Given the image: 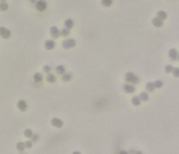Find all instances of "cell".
Returning a JSON list of instances; mask_svg holds the SVG:
<instances>
[{"mask_svg": "<svg viewBox=\"0 0 179 154\" xmlns=\"http://www.w3.org/2000/svg\"><path fill=\"white\" fill-rule=\"evenodd\" d=\"M10 35H12V32L8 28H6V27H0V36L2 38H8Z\"/></svg>", "mask_w": 179, "mask_h": 154, "instance_id": "obj_3", "label": "cell"}, {"mask_svg": "<svg viewBox=\"0 0 179 154\" xmlns=\"http://www.w3.org/2000/svg\"><path fill=\"white\" fill-rule=\"evenodd\" d=\"M169 58L171 60H178V53H177V50L176 49H171L169 51Z\"/></svg>", "mask_w": 179, "mask_h": 154, "instance_id": "obj_10", "label": "cell"}, {"mask_svg": "<svg viewBox=\"0 0 179 154\" xmlns=\"http://www.w3.org/2000/svg\"><path fill=\"white\" fill-rule=\"evenodd\" d=\"M65 27H66V30H71L74 27V21L73 19H70V18H68V19H66L65 21Z\"/></svg>", "mask_w": 179, "mask_h": 154, "instance_id": "obj_9", "label": "cell"}, {"mask_svg": "<svg viewBox=\"0 0 179 154\" xmlns=\"http://www.w3.org/2000/svg\"><path fill=\"white\" fill-rule=\"evenodd\" d=\"M51 124H52L53 127L56 128H61L62 126H64V122H62L61 119L59 118H52V120H51Z\"/></svg>", "mask_w": 179, "mask_h": 154, "instance_id": "obj_4", "label": "cell"}, {"mask_svg": "<svg viewBox=\"0 0 179 154\" xmlns=\"http://www.w3.org/2000/svg\"><path fill=\"white\" fill-rule=\"evenodd\" d=\"M33 79H34V82H36V83H40V82L43 79V76H42L41 73H36V74H34V76H33Z\"/></svg>", "mask_w": 179, "mask_h": 154, "instance_id": "obj_13", "label": "cell"}, {"mask_svg": "<svg viewBox=\"0 0 179 154\" xmlns=\"http://www.w3.org/2000/svg\"><path fill=\"white\" fill-rule=\"evenodd\" d=\"M172 73H173V76H175V77H178L179 76V69L178 68H173L172 69Z\"/></svg>", "mask_w": 179, "mask_h": 154, "instance_id": "obj_28", "label": "cell"}, {"mask_svg": "<svg viewBox=\"0 0 179 154\" xmlns=\"http://www.w3.org/2000/svg\"><path fill=\"white\" fill-rule=\"evenodd\" d=\"M146 90L149 91V92H153L154 90H155V86H154V83H147L146 84Z\"/></svg>", "mask_w": 179, "mask_h": 154, "instance_id": "obj_18", "label": "cell"}, {"mask_svg": "<svg viewBox=\"0 0 179 154\" xmlns=\"http://www.w3.org/2000/svg\"><path fill=\"white\" fill-rule=\"evenodd\" d=\"M156 18H159L160 21L163 22L165 18H167V13L163 12V10H160V12H158V17Z\"/></svg>", "mask_w": 179, "mask_h": 154, "instance_id": "obj_12", "label": "cell"}, {"mask_svg": "<svg viewBox=\"0 0 179 154\" xmlns=\"http://www.w3.org/2000/svg\"><path fill=\"white\" fill-rule=\"evenodd\" d=\"M25 144V148H31L32 147V142L31 141H27L26 143H24Z\"/></svg>", "mask_w": 179, "mask_h": 154, "instance_id": "obj_30", "label": "cell"}, {"mask_svg": "<svg viewBox=\"0 0 179 154\" xmlns=\"http://www.w3.org/2000/svg\"><path fill=\"white\" fill-rule=\"evenodd\" d=\"M132 103L134 104V105H139V104H141V100H139L138 96H134V98L132 99Z\"/></svg>", "mask_w": 179, "mask_h": 154, "instance_id": "obj_22", "label": "cell"}, {"mask_svg": "<svg viewBox=\"0 0 179 154\" xmlns=\"http://www.w3.org/2000/svg\"><path fill=\"white\" fill-rule=\"evenodd\" d=\"M56 73L59 75H64L65 74V67L64 66H58L56 68Z\"/></svg>", "mask_w": 179, "mask_h": 154, "instance_id": "obj_19", "label": "cell"}, {"mask_svg": "<svg viewBox=\"0 0 179 154\" xmlns=\"http://www.w3.org/2000/svg\"><path fill=\"white\" fill-rule=\"evenodd\" d=\"M152 23H153V25H154L155 27H161L162 25H163V22L160 21L159 18H153V19H152Z\"/></svg>", "mask_w": 179, "mask_h": 154, "instance_id": "obj_14", "label": "cell"}, {"mask_svg": "<svg viewBox=\"0 0 179 154\" xmlns=\"http://www.w3.org/2000/svg\"><path fill=\"white\" fill-rule=\"evenodd\" d=\"M119 154H128V152H126V151H120V152H119Z\"/></svg>", "mask_w": 179, "mask_h": 154, "instance_id": "obj_32", "label": "cell"}, {"mask_svg": "<svg viewBox=\"0 0 179 154\" xmlns=\"http://www.w3.org/2000/svg\"><path fill=\"white\" fill-rule=\"evenodd\" d=\"M47 80L49 83H55L56 82V76L52 74H48L47 75Z\"/></svg>", "mask_w": 179, "mask_h": 154, "instance_id": "obj_16", "label": "cell"}, {"mask_svg": "<svg viewBox=\"0 0 179 154\" xmlns=\"http://www.w3.org/2000/svg\"><path fill=\"white\" fill-rule=\"evenodd\" d=\"M154 86H155V87H158V89H161L162 86H163V83H162L161 80H156L155 83H154Z\"/></svg>", "mask_w": 179, "mask_h": 154, "instance_id": "obj_26", "label": "cell"}, {"mask_svg": "<svg viewBox=\"0 0 179 154\" xmlns=\"http://www.w3.org/2000/svg\"><path fill=\"white\" fill-rule=\"evenodd\" d=\"M134 154H143L142 152H139V151H137V152H134Z\"/></svg>", "mask_w": 179, "mask_h": 154, "instance_id": "obj_33", "label": "cell"}, {"mask_svg": "<svg viewBox=\"0 0 179 154\" xmlns=\"http://www.w3.org/2000/svg\"><path fill=\"white\" fill-rule=\"evenodd\" d=\"M17 108L21 110V111H26V109H27V103L24 100H19L17 102Z\"/></svg>", "mask_w": 179, "mask_h": 154, "instance_id": "obj_6", "label": "cell"}, {"mask_svg": "<svg viewBox=\"0 0 179 154\" xmlns=\"http://www.w3.org/2000/svg\"><path fill=\"white\" fill-rule=\"evenodd\" d=\"M71 77H73V75H71L70 73H68V74H64V75H62V80H64V82H68V80L71 79Z\"/></svg>", "mask_w": 179, "mask_h": 154, "instance_id": "obj_20", "label": "cell"}, {"mask_svg": "<svg viewBox=\"0 0 179 154\" xmlns=\"http://www.w3.org/2000/svg\"><path fill=\"white\" fill-rule=\"evenodd\" d=\"M60 35H62V36H68V35H69V31L66 30V28H64V30L60 31Z\"/></svg>", "mask_w": 179, "mask_h": 154, "instance_id": "obj_25", "label": "cell"}, {"mask_svg": "<svg viewBox=\"0 0 179 154\" xmlns=\"http://www.w3.org/2000/svg\"><path fill=\"white\" fill-rule=\"evenodd\" d=\"M124 90L127 93H134L135 92V86H133L132 84H126V85H124Z\"/></svg>", "mask_w": 179, "mask_h": 154, "instance_id": "obj_11", "label": "cell"}, {"mask_svg": "<svg viewBox=\"0 0 179 154\" xmlns=\"http://www.w3.org/2000/svg\"><path fill=\"white\" fill-rule=\"evenodd\" d=\"M35 7L39 12H43V10L47 9V2H45V1H38Z\"/></svg>", "mask_w": 179, "mask_h": 154, "instance_id": "obj_5", "label": "cell"}, {"mask_svg": "<svg viewBox=\"0 0 179 154\" xmlns=\"http://www.w3.org/2000/svg\"><path fill=\"white\" fill-rule=\"evenodd\" d=\"M73 154H82V153H81V152H74Z\"/></svg>", "mask_w": 179, "mask_h": 154, "instance_id": "obj_34", "label": "cell"}, {"mask_svg": "<svg viewBox=\"0 0 179 154\" xmlns=\"http://www.w3.org/2000/svg\"><path fill=\"white\" fill-rule=\"evenodd\" d=\"M31 138H32V141H31V142H38L39 135H38V134H33V136L31 137Z\"/></svg>", "mask_w": 179, "mask_h": 154, "instance_id": "obj_27", "label": "cell"}, {"mask_svg": "<svg viewBox=\"0 0 179 154\" xmlns=\"http://www.w3.org/2000/svg\"><path fill=\"white\" fill-rule=\"evenodd\" d=\"M44 47H45L47 50H52L53 48L56 47V43H55V41H52V40H47L45 43H44Z\"/></svg>", "mask_w": 179, "mask_h": 154, "instance_id": "obj_7", "label": "cell"}, {"mask_svg": "<svg viewBox=\"0 0 179 154\" xmlns=\"http://www.w3.org/2000/svg\"><path fill=\"white\" fill-rule=\"evenodd\" d=\"M75 45H76V41L74 38H68V40H65L62 42V47L65 49H70V48H74Z\"/></svg>", "mask_w": 179, "mask_h": 154, "instance_id": "obj_2", "label": "cell"}, {"mask_svg": "<svg viewBox=\"0 0 179 154\" xmlns=\"http://www.w3.org/2000/svg\"><path fill=\"white\" fill-rule=\"evenodd\" d=\"M102 5L103 6H106V7H109V6H111L112 5V1L111 0H102Z\"/></svg>", "mask_w": 179, "mask_h": 154, "instance_id": "obj_24", "label": "cell"}, {"mask_svg": "<svg viewBox=\"0 0 179 154\" xmlns=\"http://www.w3.org/2000/svg\"><path fill=\"white\" fill-rule=\"evenodd\" d=\"M7 9H8V3H7L6 1H0V10L5 12Z\"/></svg>", "mask_w": 179, "mask_h": 154, "instance_id": "obj_17", "label": "cell"}, {"mask_svg": "<svg viewBox=\"0 0 179 154\" xmlns=\"http://www.w3.org/2000/svg\"><path fill=\"white\" fill-rule=\"evenodd\" d=\"M126 80L128 83H133V84H137L139 83V78H138L136 75H134L133 73H127L126 76H125Z\"/></svg>", "mask_w": 179, "mask_h": 154, "instance_id": "obj_1", "label": "cell"}, {"mask_svg": "<svg viewBox=\"0 0 179 154\" xmlns=\"http://www.w3.org/2000/svg\"><path fill=\"white\" fill-rule=\"evenodd\" d=\"M24 135L27 137V138H31V137L33 136V133L31 129H25V131H24Z\"/></svg>", "mask_w": 179, "mask_h": 154, "instance_id": "obj_23", "label": "cell"}, {"mask_svg": "<svg viewBox=\"0 0 179 154\" xmlns=\"http://www.w3.org/2000/svg\"><path fill=\"white\" fill-rule=\"evenodd\" d=\"M43 70H44V73H50L51 68L49 67V66H44V67H43Z\"/></svg>", "mask_w": 179, "mask_h": 154, "instance_id": "obj_31", "label": "cell"}, {"mask_svg": "<svg viewBox=\"0 0 179 154\" xmlns=\"http://www.w3.org/2000/svg\"><path fill=\"white\" fill-rule=\"evenodd\" d=\"M50 33H51V35H52V38H58V36H60V31L57 28L56 26H52L50 28Z\"/></svg>", "mask_w": 179, "mask_h": 154, "instance_id": "obj_8", "label": "cell"}, {"mask_svg": "<svg viewBox=\"0 0 179 154\" xmlns=\"http://www.w3.org/2000/svg\"><path fill=\"white\" fill-rule=\"evenodd\" d=\"M138 98H139V100H141V101L146 102V101L149 100V94H147V93H145V92H143V93H141V94H139V96H138Z\"/></svg>", "mask_w": 179, "mask_h": 154, "instance_id": "obj_15", "label": "cell"}, {"mask_svg": "<svg viewBox=\"0 0 179 154\" xmlns=\"http://www.w3.org/2000/svg\"><path fill=\"white\" fill-rule=\"evenodd\" d=\"M16 148H17L18 151H24V150H25V144H24V143H22V142H19V143H17V144H16Z\"/></svg>", "mask_w": 179, "mask_h": 154, "instance_id": "obj_21", "label": "cell"}, {"mask_svg": "<svg viewBox=\"0 0 179 154\" xmlns=\"http://www.w3.org/2000/svg\"><path fill=\"white\" fill-rule=\"evenodd\" d=\"M172 69H173V67L171 65L165 66V71H167V73H171V71H172Z\"/></svg>", "mask_w": 179, "mask_h": 154, "instance_id": "obj_29", "label": "cell"}]
</instances>
